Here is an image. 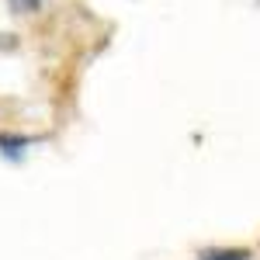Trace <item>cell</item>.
<instances>
[{"mask_svg": "<svg viewBox=\"0 0 260 260\" xmlns=\"http://www.w3.org/2000/svg\"><path fill=\"white\" fill-rule=\"evenodd\" d=\"M198 260H253V250H246V246H208L198 253Z\"/></svg>", "mask_w": 260, "mask_h": 260, "instance_id": "obj_1", "label": "cell"}, {"mask_svg": "<svg viewBox=\"0 0 260 260\" xmlns=\"http://www.w3.org/2000/svg\"><path fill=\"white\" fill-rule=\"evenodd\" d=\"M35 146V139L31 136H14V132H4L0 136V153L4 156H11V160H18L24 149H31Z\"/></svg>", "mask_w": 260, "mask_h": 260, "instance_id": "obj_2", "label": "cell"}, {"mask_svg": "<svg viewBox=\"0 0 260 260\" xmlns=\"http://www.w3.org/2000/svg\"><path fill=\"white\" fill-rule=\"evenodd\" d=\"M7 4H11L14 14H35V11H42V0H7Z\"/></svg>", "mask_w": 260, "mask_h": 260, "instance_id": "obj_3", "label": "cell"}]
</instances>
